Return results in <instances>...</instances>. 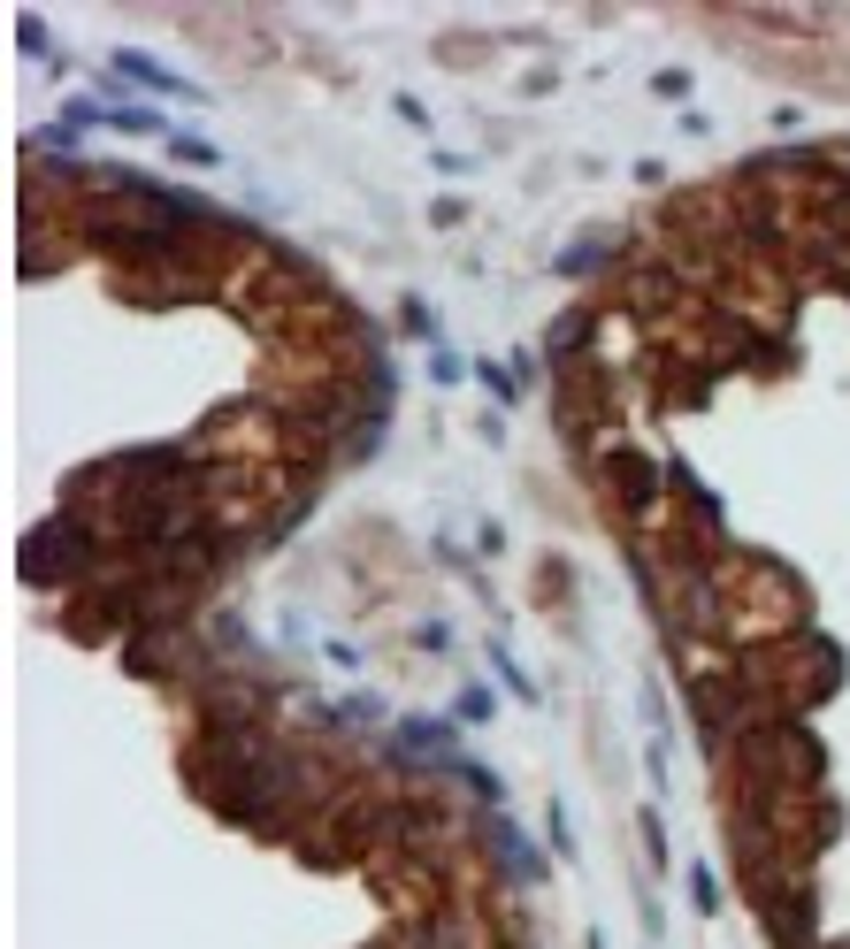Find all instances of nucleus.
Returning a JSON list of instances; mask_svg holds the SVG:
<instances>
[{
	"instance_id": "obj_1",
	"label": "nucleus",
	"mask_w": 850,
	"mask_h": 949,
	"mask_svg": "<svg viewBox=\"0 0 850 949\" xmlns=\"http://www.w3.org/2000/svg\"><path fill=\"white\" fill-rule=\"evenodd\" d=\"M483 842L499 850V865H506L513 881H536V873H544V858H536V842H528L521 827H506L499 811H483Z\"/></svg>"
},
{
	"instance_id": "obj_2",
	"label": "nucleus",
	"mask_w": 850,
	"mask_h": 949,
	"mask_svg": "<svg viewBox=\"0 0 850 949\" xmlns=\"http://www.w3.org/2000/svg\"><path fill=\"white\" fill-rule=\"evenodd\" d=\"M116 69H123L131 85H146V92H170V100H199V85H184V77H176V69H162L154 54H131V46H123V54H116Z\"/></svg>"
},
{
	"instance_id": "obj_3",
	"label": "nucleus",
	"mask_w": 850,
	"mask_h": 949,
	"mask_svg": "<svg viewBox=\"0 0 850 949\" xmlns=\"http://www.w3.org/2000/svg\"><path fill=\"white\" fill-rule=\"evenodd\" d=\"M108 131L154 139V131H170V116H162V108H139V100H108Z\"/></svg>"
},
{
	"instance_id": "obj_4",
	"label": "nucleus",
	"mask_w": 850,
	"mask_h": 949,
	"mask_svg": "<svg viewBox=\"0 0 850 949\" xmlns=\"http://www.w3.org/2000/svg\"><path fill=\"white\" fill-rule=\"evenodd\" d=\"M170 161H192V168H222V154H215L207 139H176V131H170Z\"/></svg>"
},
{
	"instance_id": "obj_5",
	"label": "nucleus",
	"mask_w": 850,
	"mask_h": 949,
	"mask_svg": "<svg viewBox=\"0 0 850 949\" xmlns=\"http://www.w3.org/2000/svg\"><path fill=\"white\" fill-rule=\"evenodd\" d=\"M689 904H697L705 919L720 912V881H712V865H697V873H689Z\"/></svg>"
},
{
	"instance_id": "obj_6",
	"label": "nucleus",
	"mask_w": 850,
	"mask_h": 949,
	"mask_svg": "<svg viewBox=\"0 0 850 949\" xmlns=\"http://www.w3.org/2000/svg\"><path fill=\"white\" fill-rule=\"evenodd\" d=\"M460 720H491V689H460Z\"/></svg>"
}]
</instances>
